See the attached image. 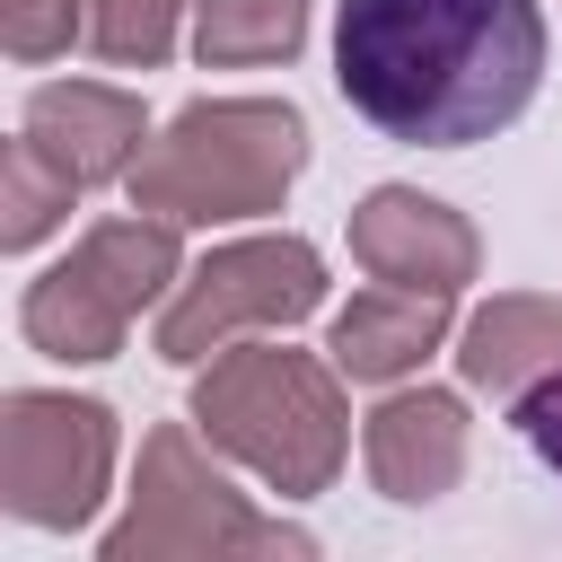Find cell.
Returning a JSON list of instances; mask_svg holds the SVG:
<instances>
[{"mask_svg":"<svg viewBox=\"0 0 562 562\" xmlns=\"http://www.w3.org/2000/svg\"><path fill=\"white\" fill-rule=\"evenodd\" d=\"M544 79L536 0H334V88L404 149L509 132Z\"/></svg>","mask_w":562,"mask_h":562,"instance_id":"6da1fadb","label":"cell"},{"mask_svg":"<svg viewBox=\"0 0 562 562\" xmlns=\"http://www.w3.org/2000/svg\"><path fill=\"white\" fill-rule=\"evenodd\" d=\"M509 422H518V439H527V448H536V457H544V465L562 474V369H553L544 386H527Z\"/></svg>","mask_w":562,"mask_h":562,"instance_id":"7a4b0ae2","label":"cell"}]
</instances>
